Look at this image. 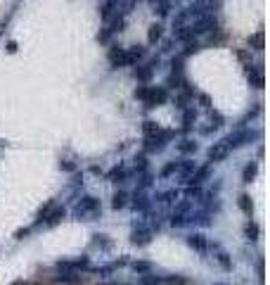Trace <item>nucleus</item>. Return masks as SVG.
Returning a JSON list of instances; mask_svg holds the SVG:
<instances>
[{
  "label": "nucleus",
  "mask_w": 270,
  "mask_h": 285,
  "mask_svg": "<svg viewBox=\"0 0 270 285\" xmlns=\"http://www.w3.org/2000/svg\"><path fill=\"white\" fill-rule=\"evenodd\" d=\"M102 212V207H100V202L95 200V197H81V202L76 204V209L73 214L78 216V219H92V216H97V214Z\"/></svg>",
  "instance_id": "f257e3e1"
},
{
  "label": "nucleus",
  "mask_w": 270,
  "mask_h": 285,
  "mask_svg": "<svg viewBox=\"0 0 270 285\" xmlns=\"http://www.w3.org/2000/svg\"><path fill=\"white\" fill-rule=\"evenodd\" d=\"M190 209H192V202H190V200H182L178 207H176V212L171 214V226H176V228H178V226H185L187 219H190V216H187Z\"/></svg>",
  "instance_id": "f03ea898"
},
{
  "label": "nucleus",
  "mask_w": 270,
  "mask_h": 285,
  "mask_svg": "<svg viewBox=\"0 0 270 285\" xmlns=\"http://www.w3.org/2000/svg\"><path fill=\"white\" fill-rule=\"evenodd\" d=\"M230 155V147H228V142L220 141V142H214L211 147H209V162H223L225 157Z\"/></svg>",
  "instance_id": "7ed1b4c3"
},
{
  "label": "nucleus",
  "mask_w": 270,
  "mask_h": 285,
  "mask_svg": "<svg viewBox=\"0 0 270 285\" xmlns=\"http://www.w3.org/2000/svg\"><path fill=\"white\" fill-rule=\"evenodd\" d=\"M90 259L88 257H81V259H64V262H57V268L59 271H78V268H88Z\"/></svg>",
  "instance_id": "20e7f679"
},
{
  "label": "nucleus",
  "mask_w": 270,
  "mask_h": 285,
  "mask_svg": "<svg viewBox=\"0 0 270 285\" xmlns=\"http://www.w3.org/2000/svg\"><path fill=\"white\" fill-rule=\"evenodd\" d=\"M130 243L133 245H149L152 243V231L149 228H135V231L130 233Z\"/></svg>",
  "instance_id": "39448f33"
},
{
  "label": "nucleus",
  "mask_w": 270,
  "mask_h": 285,
  "mask_svg": "<svg viewBox=\"0 0 270 285\" xmlns=\"http://www.w3.org/2000/svg\"><path fill=\"white\" fill-rule=\"evenodd\" d=\"M216 17H214V15H209V17H201L197 21V24H195V26H192V34H206V31H211V29H216Z\"/></svg>",
  "instance_id": "423d86ee"
},
{
  "label": "nucleus",
  "mask_w": 270,
  "mask_h": 285,
  "mask_svg": "<svg viewBox=\"0 0 270 285\" xmlns=\"http://www.w3.org/2000/svg\"><path fill=\"white\" fill-rule=\"evenodd\" d=\"M187 245L192 249H197V252H206L209 249V240L201 233H192V235H187Z\"/></svg>",
  "instance_id": "0eeeda50"
},
{
  "label": "nucleus",
  "mask_w": 270,
  "mask_h": 285,
  "mask_svg": "<svg viewBox=\"0 0 270 285\" xmlns=\"http://www.w3.org/2000/svg\"><path fill=\"white\" fill-rule=\"evenodd\" d=\"M163 100H166V90H163V88H152V90H147V98H144V102H147L149 107L162 105Z\"/></svg>",
  "instance_id": "6e6552de"
},
{
  "label": "nucleus",
  "mask_w": 270,
  "mask_h": 285,
  "mask_svg": "<svg viewBox=\"0 0 270 285\" xmlns=\"http://www.w3.org/2000/svg\"><path fill=\"white\" fill-rule=\"evenodd\" d=\"M109 62H111L114 67H124V64H128L126 62V50H124V48H111V50H109Z\"/></svg>",
  "instance_id": "1a4fd4ad"
},
{
  "label": "nucleus",
  "mask_w": 270,
  "mask_h": 285,
  "mask_svg": "<svg viewBox=\"0 0 270 285\" xmlns=\"http://www.w3.org/2000/svg\"><path fill=\"white\" fill-rule=\"evenodd\" d=\"M209 174H211V169H209V166L195 169V171H192V176L187 178V183H190V185H199V183H204V181L209 178Z\"/></svg>",
  "instance_id": "9d476101"
},
{
  "label": "nucleus",
  "mask_w": 270,
  "mask_h": 285,
  "mask_svg": "<svg viewBox=\"0 0 270 285\" xmlns=\"http://www.w3.org/2000/svg\"><path fill=\"white\" fill-rule=\"evenodd\" d=\"M149 207V200H147V195H144L143 190H138L135 195H133V209L135 212H144Z\"/></svg>",
  "instance_id": "9b49d317"
},
{
  "label": "nucleus",
  "mask_w": 270,
  "mask_h": 285,
  "mask_svg": "<svg viewBox=\"0 0 270 285\" xmlns=\"http://www.w3.org/2000/svg\"><path fill=\"white\" fill-rule=\"evenodd\" d=\"M64 207H57V209H54V212H50L48 214V216H45V224H48V226H54V224H59V221H62V219H64Z\"/></svg>",
  "instance_id": "f8f14e48"
},
{
  "label": "nucleus",
  "mask_w": 270,
  "mask_h": 285,
  "mask_svg": "<svg viewBox=\"0 0 270 285\" xmlns=\"http://www.w3.org/2000/svg\"><path fill=\"white\" fill-rule=\"evenodd\" d=\"M126 204H128V195L124 193V190H119L116 195L111 197V207H114V209H124Z\"/></svg>",
  "instance_id": "ddd939ff"
},
{
  "label": "nucleus",
  "mask_w": 270,
  "mask_h": 285,
  "mask_svg": "<svg viewBox=\"0 0 270 285\" xmlns=\"http://www.w3.org/2000/svg\"><path fill=\"white\" fill-rule=\"evenodd\" d=\"M258 233H261V228H258V224H253V221H249L247 226H244V235H247V240H258Z\"/></svg>",
  "instance_id": "4468645a"
},
{
  "label": "nucleus",
  "mask_w": 270,
  "mask_h": 285,
  "mask_svg": "<svg viewBox=\"0 0 270 285\" xmlns=\"http://www.w3.org/2000/svg\"><path fill=\"white\" fill-rule=\"evenodd\" d=\"M216 259H218V264H220L223 271H233V259H230V254H228V252H223V249H220Z\"/></svg>",
  "instance_id": "2eb2a0df"
},
{
  "label": "nucleus",
  "mask_w": 270,
  "mask_h": 285,
  "mask_svg": "<svg viewBox=\"0 0 270 285\" xmlns=\"http://www.w3.org/2000/svg\"><path fill=\"white\" fill-rule=\"evenodd\" d=\"M249 83L256 88H263V74L261 69H249Z\"/></svg>",
  "instance_id": "dca6fc26"
},
{
  "label": "nucleus",
  "mask_w": 270,
  "mask_h": 285,
  "mask_svg": "<svg viewBox=\"0 0 270 285\" xmlns=\"http://www.w3.org/2000/svg\"><path fill=\"white\" fill-rule=\"evenodd\" d=\"M154 67H157V62H149V64H144L143 69L135 71V76L140 79V81H147L149 76H152V71H154Z\"/></svg>",
  "instance_id": "f3484780"
},
{
  "label": "nucleus",
  "mask_w": 270,
  "mask_h": 285,
  "mask_svg": "<svg viewBox=\"0 0 270 285\" xmlns=\"http://www.w3.org/2000/svg\"><path fill=\"white\" fill-rule=\"evenodd\" d=\"M143 131H144V136H147V138H154V136H159V133H162V128L154 124V122H144Z\"/></svg>",
  "instance_id": "a211bd4d"
},
{
  "label": "nucleus",
  "mask_w": 270,
  "mask_h": 285,
  "mask_svg": "<svg viewBox=\"0 0 270 285\" xmlns=\"http://www.w3.org/2000/svg\"><path fill=\"white\" fill-rule=\"evenodd\" d=\"M130 266H133V271H135L138 276H144V273H152V264H149V262H133Z\"/></svg>",
  "instance_id": "6ab92c4d"
},
{
  "label": "nucleus",
  "mask_w": 270,
  "mask_h": 285,
  "mask_svg": "<svg viewBox=\"0 0 270 285\" xmlns=\"http://www.w3.org/2000/svg\"><path fill=\"white\" fill-rule=\"evenodd\" d=\"M138 285H163V278H159V276H152V273H144L143 278L138 281Z\"/></svg>",
  "instance_id": "aec40b11"
},
{
  "label": "nucleus",
  "mask_w": 270,
  "mask_h": 285,
  "mask_svg": "<svg viewBox=\"0 0 270 285\" xmlns=\"http://www.w3.org/2000/svg\"><path fill=\"white\" fill-rule=\"evenodd\" d=\"M143 57V48L140 45H135V48H130V50H126V62L128 64H133L135 60H140Z\"/></svg>",
  "instance_id": "412c9836"
},
{
  "label": "nucleus",
  "mask_w": 270,
  "mask_h": 285,
  "mask_svg": "<svg viewBox=\"0 0 270 285\" xmlns=\"http://www.w3.org/2000/svg\"><path fill=\"white\" fill-rule=\"evenodd\" d=\"M256 171H258V166H256V164H247V166H244V174H242V181H244V183H252V178L256 176Z\"/></svg>",
  "instance_id": "4be33fe9"
},
{
  "label": "nucleus",
  "mask_w": 270,
  "mask_h": 285,
  "mask_svg": "<svg viewBox=\"0 0 270 285\" xmlns=\"http://www.w3.org/2000/svg\"><path fill=\"white\" fill-rule=\"evenodd\" d=\"M126 178V169L124 166H114L111 171H109V181H114V183H119V181H124Z\"/></svg>",
  "instance_id": "5701e85b"
},
{
  "label": "nucleus",
  "mask_w": 270,
  "mask_h": 285,
  "mask_svg": "<svg viewBox=\"0 0 270 285\" xmlns=\"http://www.w3.org/2000/svg\"><path fill=\"white\" fill-rule=\"evenodd\" d=\"M239 209H242V212H247V214H252L253 212L252 197L249 195H239Z\"/></svg>",
  "instance_id": "b1692460"
},
{
  "label": "nucleus",
  "mask_w": 270,
  "mask_h": 285,
  "mask_svg": "<svg viewBox=\"0 0 270 285\" xmlns=\"http://www.w3.org/2000/svg\"><path fill=\"white\" fill-rule=\"evenodd\" d=\"M147 38H149V43H157V41L162 38V26H159V24H152V26H149V34H147Z\"/></svg>",
  "instance_id": "393cba45"
},
{
  "label": "nucleus",
  "mask_w": 270,
  "mask_h": 285,
  "mask_svg": "<svg viewBox=\"0 0 270 285\" xmlns=\"http://www.w3.org/2000/svg\"><path fill=\"white\" fill-rule=\"evenodd\" d=\"M249 45H253L256 50H263V31H258V34H253L249 38Z\"/></svg>",
  "instance_id": "a878e982"
},
{
  "label": "nucleus",
  "mask_w": 270,
  "mask_h": 285,
  "mask_svg": "<svg viewBox=\"0 0 270 285\" xmlns=\"http://www.w3.org/2000/svg\"><path fill=\"white\" fill-rule=\"evenodd\" d=\"M176 171H178V162H171V164H166V166H163L159 176H162V178H168L171 174H176Z\"/></svg>",
  "instance_id": "bb28decb"
},
{
  "label": "nucleus",
  "mask_w": 270,
  "mask_h": 285,
  "mask_svg": "<svg viewBox=\"0 0 270 285\" xmlns=\"http://www.w3.org/2000/svg\"><path fill=\"white\" fill-rule=\"evenodd\" d=\"M163 283L166 285H187V278L185 276H168V278H163Z\"/></svg>",
  "instance_id": "cd10ccee"
},
{
  "label": "nucleus",
  "mask_w": 270,
  "mask_h": 285,
  "mask_svg": "<svg viewBox=\"0 0 270 285\" xmlns=\"http://www.w3.org/2000/svg\"><path fill=\"white\" fill-rule=\"evenodd\" d=\"M157 197H159V202H173V200H178V190H166Z\"/></svg>",
  "instance_id": "c85d7f7f"
},
{
  "label": "nucleus",
  "mask_w": 270,
  "mask_h": 285,
  "mask_svg": "<svg viewBox=\"0 0 270 285\" xmlns=\"http://www.w3.org/2000/svg\"><path fill=\"white\" fill-rule=\"evenodd\" d=\"M180 150H182V152H195V150H197V142L182 141V142H180Z\"/></svg>",
  "instance_id": "c756f323"
},
{
  "label": "nucleus",
  "mask_w": 270,
  "mask_h": 285,
  "mask_svg": "<svg viewBox=\"0 0 270 285\" xmlns=\"http://www.w3.org/2000/svg\"><path fill=\"white\" fill-rule=\"evenodd\" d=\"M107 235H95V247H102V249H107L109 247V240H105Z\"/></svg>",
  "instance_id": "7c9ffc66"
},
{
  "label": "nucleus",
  "mask_w": 270,
  "mask_h": 285,
  "mask_svg": "<svg viewBox=\"0 0 270 285\" xmlns=\"http://www.w3.org/2000/svg\"><path fill=\"white\" fill-rule=\"evenodd\" d=\"M192 122H195V109H187V112H185V128H190V126H192Z\"/></svg>",
  "instance_id": "2f4dec72"
},
{
  "label": "nucleus",
  "mask_w": 270,
  "mask_h": 285,
  "mask_svg": "<svg viewBox=\"0 0 270 285\" xmlns=\"http://www.w3.org/2000/svg\"><path fill=\"white\" fill-rule=\"evenodd\" d=\"M180 38V41H187V38H190V36H192V29H187V26H182V29H180L178 34H176Z\"/></svg>",
  "instance_id": "473e14b6"
},
{
  "label": "nucleus",
  "mask_w": 270,
  "mask_h": 285,
  "mask_svg": "<svg viewBox=\"0 0 270 285\" xmlns=\"http://www.w3.org/2000/svg\"><path fill=\"white\" fill-rule=\"evenodd\" d=\"M168 12H171V2H168V0H162V5H159V15H168Z\"/></svg>",
  "instance_id": "72a5a7b5"
},
{
  "label": "nucleus",
  "mask_w": 270,
  "mask_h": 285,
  "mask_svg": "<svg viewBox=\"0 0 270 285\" xmlns=\"http://www.w3.org/2000/svg\"><path fill=\"white\" fill-rule=\"evenodd\" d=\"M199 50V43L197 41H192V43H187V50H185V55H192Z\"/></svg>",
  "instance_id": "f704fd0d"
},
{
  "label": "nucleus",
  "mask_w": 270,
  "mask_h": 285,
  "mask_svg": "<svg viewBox=\"0 0 270 285\" xmlns=\"http://www.w3.org/2000/svg\"><path fill=\"white\" fill-rule=\"evenodd\" d=\"M135 169L144 171V169H147V160H144V157H138V160H135Z\"/></svg>",
  "instance_id": "c9c22d12"
},
{
  "label": "nucleus",
  "mask_w": 270,
  "mask_h": 285,
  "mask_svg": "<svg viewBox=\"0 0 270 285\" xmlns=\"http://www.w3.org/2000/svg\"><path fill=\"white\" fill-rule=\"evenodd\" d=\"M147 90H149V88H144V86H143V88H138V90H135V98L144 100V98H147Z\"/></svg>",
  "instance_id": "e433bc0d"
},
{
  "label": "nucleus",
  "mask_w": 270,
  "mask_h": 285,
  "mask_svg": "<svg viewBox=\"0 0 270 285\" xmlns=\"http://www.w3.org/2000/svg\"><path fill=\"white\" fill-rule=\"evenodd\" d=\"M62 166H64V169H67V171H73V169H76V166H73L72 162H62Z\"/></svg>",
  "instance_id": "4c0bfd02"
},
{
  "label": "nucleus",
  "mask_w": 270,
  "mask_h": 285,
  "mask_svg": "<svg viewBox=\"0 0 270 285\" xmlns=\"http://www.w3.org/2000/svg\"><path fill=\"white\" fill-rule=\"evenodd\" d=\"M199 100H201V105H206V107H209V102H211L209 95H199Z\"/></svg>",
  "instance_id": "58836bf2"
},
{
  "label": "nucleus",
  "mask_w": 270,
  "mask_h": 285,
  "mask_svg": "<svg viewBox=\"0 0 270 285\" xmlns=\"http://www.w3.org/2000/svg\"><path fill=\"white\" fill-rule=\"evenodd\" d=\"M29 233V228H24V231H17V240H24V235Z\"/></svg>",
  "instance_id": "ea45409f"
},
{
  "label": "nucleus",
  "mask_w": 270,
  "mask_h": 285,
  "mask_svg": "<svg viewBox=\"0 0 270 285\" xmlns=\"http://www.w3.org/2000/svg\"><path fill=\"white\" fill-rule=\"evenodd\" d=\"M105 2H107V5H116L119 0H105Z\"/></svg>",
  "instance_id": "a19ab883"
},
{
  "label": "nucleus",
  "mask_w": 270,
  "mask_h": 285,
  "mask_svg": "<svg viewBox=\"0 0 270 285\" xmlns=\"http://www.w3.org/2000/svg\"><path fill=\"white\" fill-rule=\"evenodd\" d=\"M102 285H119V283H102Z\"/></svg>",
  "instance_id": "79ce46f5"
},
{
  "label": "nucleus",
  "mask_w": 270,
  "mask_h": 285,
  "mask_svg": "<svg viewBox=\"0 0 270 285\" xmlns=\"http://www.w3.org/2000/svg\"><path fill=\"white\" fill-rule=\"evenodd\" d=\"M214 285H225V283H214Z\"/></svg>",
  "instance_id": "37998d69"
}]
</instances>
